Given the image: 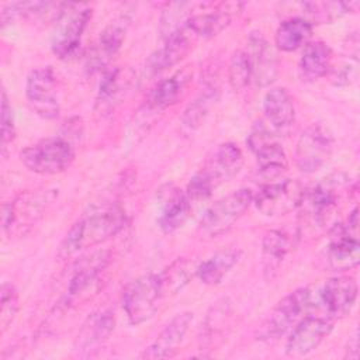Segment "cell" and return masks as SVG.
I'll return each instance as SVG.
<instances>
[{"label":"cell","mask_w":360,"mask_h":360,"mask_svg":"<svg viewBox=\"0 0 360 360\" xmlns=\"http://www.w3.org/2000/svg\"><path fill=\"white\" fill-rule=\"evenodd\" d=\"M91 7L79 3H63L56 17L51 48L60 59L72 56L80 45L83 32L91 20Z\"/></svg>","instance_id":"5b68a950"},{"label":"cell","mask_w":360,"mask_h":360,"mask_svg":"<svg viewBox=\"0 0 360 360\" xmlns=\"http://www.w3.org/2000/svg\"><path fill=\"white\" fill-rule=\"evenodd\" d=\"M193 322V312L183 311L174 315L167 325L160 330L156 339L142 353L143 359H166L173 356L181 345L190 325Z\"/></svg>","instance_id":"e0dca14e"},{"label":"cell","mask_w":360,"mask_h":360,"mask_svg":"<svg viewBox=\"0 0 360 360\" xmlns=\"http://www.w3.org/2000/svg\"><path fill=\"white\" fill-rule=\"evenodd\" d=\"M163 294H174L179 290H181L190 280L188 267L183 260H176L170 267H167L165 271L159 273Z\"/></svg>","instance_id":"e575fe53"},{"label":"cell","mask_w":360,"mask_h":360,"mask_svg":"<svg viewBox=\"0 0 360 360\" xmlns=\"http://www.w3.org/2000/svg\"><path fill=\"white\" fill-rule=\"evenodd\" d=\"M248 145L256 155L259 176L267 183L276 181L287 170L285 152L264 125H257L252 129Z\"/></svg>","instance_id":"9c48e42d"},{"label":"cell","mask_w":360,"mask_h":360,"mask_svg":"<svg viewBox=\"0 0 360 360\" xmlns=\"http://www.w3.org/2000/svg\"><path fill=\"white\" fill-rule=\"evenodd\" d=\"M332 63V49L323 41H311L304 46L298 70L304 82H316L323 77Z\"/></svg>","instance_id":"4316f807"},{"label":"cell","mask_w":360,"mask_h":360,"mask_svg":"<svg viewBox=\"0 0 360 360\" xmlns=\"http://www.w3.org/2000/svg\"><path fill=\"white\" fill-rule=\"evenodd\" d=\"M191 212V201L186 191L167 187L162 195V211L158 225L165 233H173L184 225Z\"/></svg>","instance_id":"d4e9b609"},{"label":"cell","mask_w":360,"mask_h":360,"mask_svg":"<svg viewBox=\"0 0 360 360\" xmlns=\"http://www.w3.org/2000/svg\"><path fill=\"white\" fill-rule=\"evenodd\" d=\"M22 165L37 174H58L69 169L75 160L72 143L62 138H48L27 146L21 155Z\"/></svg>","instance_id":"3957f363"},{"label":"cell","mask_w":360,"mask_h":360,"mask_svg":"<svg viewBox=\"0 0 360 360\" xmlns=\"http://www.w3.org/2000/svg\"><path fill=\"white\" fill-rule=\"evenodd\" d=\"M18 311V292L11 283H3L0 290V328L7 330Z\"/></svg>","instance_id":"d590c367"},{"label":"cell","mask_w":360,"mask_h":360,"mask_svg":"<svg viewBox=\"0 0 360 360\" xmlns=\"http://www.w3.org/2000/svg\"><path fill=\"white\" fill-rule=\"evenodd\" d=\"M253 202V193L249 188H239L214 202L201 217L198 232L207 238H215L228 232L249 210Z\"/></svg>","instance_id":"277c9868"},{"label":"cell","mask_w":360,"mask_h":360,"mask_svg":"<svg viewBox=\"0 0 360 360\" xmlns=\"http://www.w3.org/2000/svg\"><path fill=\"white\" fill-rule=\"evenodd\" d=\"M114 326L115 319L111 311H98L91 314L77 335L76 350L83 354H90L97 350V347L110 338Z\"/></svg>","instance_id":"cb8c5ba5"},{"label":"cell","mask_w":360,"mask_h":360,"mask_svg":"<svg viewBox=\"0 0 360 360\" xmlns=\"http://www.w3.org/2000/svg\"><path fill=\"white\" fill-rule=\"evenodd\" d=\"M228 79L233 90H243L253 80L250 58L245 49H239L233 52L229 62Z\"/></svg>","instance_id":"836d02e7"},{"label":"cell","mask_w":360,"mask_h":360,"mask_svg":"<svg viewBox=\"0 0 360 360\" xmlns=\"http://www.w3.org/2000/svg\"><path fill=\"white\" fill-rule=\"evenodd\" d=\"M311 307V292L307 287L297 288L285 295L271 311L260 330V339L277 340L288 333L307 314Z\"/></svg>","instance_id":"52a82bcc"},{"label":"cell","mask_w":360,"mask_h":360,"mask_svg":"<svg viewBox=\"0 0 360 360\" xmlns=\"http://www.w3.org/2000/svg\"><path fill=\"white\" fill-rule=\"evenodd\" d=\"M15 136V121L13 107L8 101L6 90L1 91V149L6 150L7 145L13 142Z\"/></svg>","instance_id":"8d00e7d4"},{"label":"cell","mask_w":360,"mask_h":360,"mask_svg":"<svg viewBox=\"0 0 360 360\" xmlns=\"http://www.w3.org/2000/svg\"><path fill=\"white\" fill-rule=\"evenodd\" d=\"M198 4L188 1H177L170 3L163 10L160 21H159V32L163 39L170 38L176 32L186 28L188 20L194 15Z\"/></svg>","instance_id":"d6a6232c"},{"label":"cell","mask_w":360,"mask_h":360,"mask_svg":"<svg viewBox=\"0 0 360 360\" xmlns=\"http://www.w3.org/2000/svg\"><path fill=\"white\" fill-rule=\"evenodd\" d=\"M338 179L323 180L312 188L304 190L298 207L319 225L328 224L338 205Z\"/></svg>","instance_id":"d6986e66"},{"label":"cell","mask_w":360,"mask_h":360,"mask_svg":"<svg viewBox=\"0 0 360 360\" xmlns=\"http://www.w3.org/2000/svg\"><path fill=\"white\" fill-rule=\"evenodd\" d=\"M195 39L197 37L186 25V28L165 39V44L150 53L146 60V72L153 76L177 65L191 51Z\"/></svg>","instance_id":"ac0fdd59"},{"label":"cell","mask_w":360,"mask_h":360,"mask_svg":"<svg viewBox=\"0 0 360 360\" xmlns=\"http://www.w3.org/2000/svg\"><path fill=\"white\" fill-rule=\"evenodd\" d=\"M240 253L242 252L235 248L222 249L214 253L197 267L198 278L207 285L219 284L224 277L231 271V269L239 262Z\"/></svg>","instance_id":"f546056e"},{"label":"cell","mask_w":360,"mask_h":360,"mask_svg":"<svg viewBox=\"0 0 360 360\" xmlns=\"http://www.w3.org/2000/svg\"><path fill=\"white\" fill-rule=\"evenodd\" d=\"M218 100V89L210 86L183 112L180 127L184 134H193L205 121L211 107Z\"/></svg>","instance_id":"1f68e13d"},{"label":"cell","mask_w":360,"mask_h":360,"mask_svg":"<svg viewBox=\"0 0 360 360\" xmlns=\"http://www.w3.org/2000/svg\"><path fill=\"white\" fill-rule=\"evenodd\" d=\"M132 80L134 77L128 75V70L120 68L107 70L98 84L96 110L100 111V114L111 112L129 91Z\"/></svg>","instance_id":"603a6c76"},{"label":"cell","mask_w":360,"mask_h":360,"mask_svg":"<svg viewBox=\"0 0 360 360\" xmlns=\"http://www.w3.org/2000/svg\"><path fill=\"white\" fill-rule=\"evenodd\" d=\"M360 243L357 232L347 225L336 224L332 228L330 243L328 248V262L335 271H346L359 264Z\"/></svg>","instance_id":"2e32d148"},{"label":"cell","mask_w":360,"mask_h":360,"mask_svg":"<svg viewBox=\"0 0 360 360\" xmlns=\"http://www.w3.org/2000/svg\"><path fill=\"white\" fill-rule=\"evenodd\" d=\"M263 110L269 122L280 132L291 128L295 121L294 101L284 87H273L266 93Z\"/></svg>","instance_id":"484cf974"},{"label":"cell","mask_w":360,"mask_h":360,"mask_svg":"<svg viewBox=\"0 0 360 360\" xmlns=\"http://www.w3.org/2000/svg\"><path fill=\"white\" fill-rule=\"evenodd\" d=\"M304 188L295 180H276L266 183L253 195L256 208L266 217H281L298 208Z\"/></svg>","instance_id":"8fae6325"},{"label":"cell","mask_w":360,"mask_h":360,"mask_svg":"<svg viewBox=\"0 0 360 360\" xmlns=\"http://www.w3.org/2000/svg\"><path fill=\"white\" fill-rule=\"evenodd\" d=\"M46 195V193L27 191L18 195L14 201L7 202L3 207L1 217L4 232L11 236V233H20L32 226V224L42 215L48 201Z\"/></svg>","instance_id":"5bb4252c"},{"label":"cell","mask_w":360,"mask_h":360,"mask_svg":"<svg viewBox=\"0 0 360 360\" xmlns=\"http://www.w3.org/2000/svg\"><path fill=\"white\" fill-rule=\"evenodd\" d=\"M357 300V284L353 277L339 276L329 278L321 290V301L333 318L347 315Z\"/></svg>","instance_id":"ffe728a7"},{"label":"cell","mask_w":360,"mask_h":360,"mask_svg":"<svg viewBox=\"0 0 360 360\" xmlns=\"http://www.w3.org/2000/svg\"><path fill=\"white\" fill-rule=\"evenodd\" d=\"M242 7L243 4L238 1L214 4L211 8L202 10V13H194L187 22V28L197 38L215 37L232 22V20L242 11Z\"/></svg>","instance_id":"9a60e30c"},{"label":"cell","mask_w":360,"mask_h":360,"mask_svg":"<svg viewBox=\"0 0 360 360\" xmlns=\"http://www.w3.org/2000/svg\"><path fill=\"white\" fill-rule=\"evenodd\" d=\"M312 35V22L302 17L284 20L276 31V46L284 52L297 51L309 42Z\"/></svg>","instance_id":"f1b7e54d"},{"label":"cell","mask_w":360,"mask_h":360,"mask_svg":"<svg viewBox=\"0 0 360 360\" xmlns=\"http://www.w3.org/2000/svg\"><path fill=\"white\" fill-rule=\"evenodd\" d=\"M165 297L159 274H145L129 283L122 294V308L131 325H141L156 312Z\"/></svg>","instance_id":"8992f818"},{"label":"cell","mask_w":360,"mask_h":360,"mask_svg":"<svg viewBox=\"0 0 360 360\" xmlns=\"http://www.w3.org/2000/svg\"><path fill=\"white\" fill-rule=\"evenodd\" d=\"M248 55L250 58L253 80L260 86L266 87L271 84L277 76V60L276 55L260 32H252L248 39Z\"/></svg>","instance_id":"7402d4cb"},{"label":"cell","mask_w":360,"mask_h":360,"mask_svg":"<svg viewBox=\"0 0 360 360\" xmlns=\"http://www.w3.org/2000/svg\"><path fill=\"white\" fill-rule=\"evenodd\" d=\"M125 225V212L118 204H103L90 208L65 235L59 255L73 256L84 248H91L117 235Z\"/></svg>","instance_id":"6da1fadb"},{"label":"cell","mask_w":360,"mask_h":360,"mask_svg":"<svg viewBox=\"0 0 360 360\" xmlns=\"http://www.w3.org/2000/svg\"><path fill=\"white\" fill-rule=\"evenodd\" d=\"M290 250V238L278 231H269L262 240V266L266 280H273Z\"/></svg>","instance_id":"83f0119b"},{"label":"cell","mask_w":360,"mask_h":360,"mask_svg":"<svg viewBox=\"0 0 360 360\" xmlns=\"http://www.w3.org/2000/svg\"><path fill=\"white\" fill-rule=\"evenodd\" d=\"M108 262L110 253L107 250H96L87 256H83L73 269V274L68 284L66 300L76 298L91 288Z\"/></svg>","instance_id":"44dd1931"},{"label":"cell","mask_w":360,"mask_h":360,"mask_svg":"<svg viewBox=\"0 0 360 360\" xmlns=\"http://www.w3.org/2000/svg\"><path fill=\"white\" fill-rule=\"evenodd\" d=\"M333 136L321 124H312L302 131L295 146V163L304 173H315L330 158Z\"/></svg>","instance_id":"30bf717a"},{"label":"cell","mask_w":360,"mask_h":360,"mask_svg":"<svg viewBox=\"0 0 360 360\" xmlns=\"http://www.w3.org/2000/svg\"><path fill=\"white\" fill-rule=\"evenodd\" d=\"M333 321L325 316L307 315L291 330L285 343V353L302 357L314 352L332 332Z\"/></svg>","instance_id":"4fadbf2b"},{"label":"cell","mask_w":360,"mask_h":360,"mask_svg":"<svg viewBox=\"0 0 360 360\" xmlns=\"http://www.w3.org/2000/svg\"><path fill=\"white\" fill-rule=\"evenodd\" d=\"M25 96L34 112L44 120H55L59 115L58 77L51 66L34 69L28 75Z\"/></svg>","instance_id":"ba28073f"},{"label":"cell","mask_w":360,"mask_h":360,"mask_svg":"<svg viewBox=\"0 0 360 360\" xmlns=\"http://www.w3.org/2000/svg\"><path fill=\"white\" fill-rule=\"evenodd\" d=\"M243 166V153L232 142L221 143L207 158L201 169L190 179L186 194L190 201L208 198L212 191L233 179Z\"/></svg>","instance_id":"7a4b0ae2"},{"label":"cell","mask_w":360,"mask_h":360,"mask_svg":"<svg viewBox=\"0 0 360 360\" xmlns=\"http://www.w3.org/2000/svg\"><path fill=\"white\" fill-rule=\"evenodd\" d=\"M132 21V10L124 8L100 34L94 46L89 51L86 66L90 72H98L108 66L120 52L128 27Z\"/></svg>","instance_id":"7c38bea8"},{"label":"cell","mask_w":360,"mask_h":360,"mask_svg":"<svg viewBox=\"0 0 360 360\" xmlns=\"http://www.w3.org/2000/svg\"><path fill=\"white\" fill-rule=\"evenodd\" d=\"M190 80V73L186 70L177 72L167 79L160 80L148 96V105L150 108L162 110L174 104L183 91L186 90Z\"/></svg>","instance_id":"4dcf8cb0"}]
</instances>
